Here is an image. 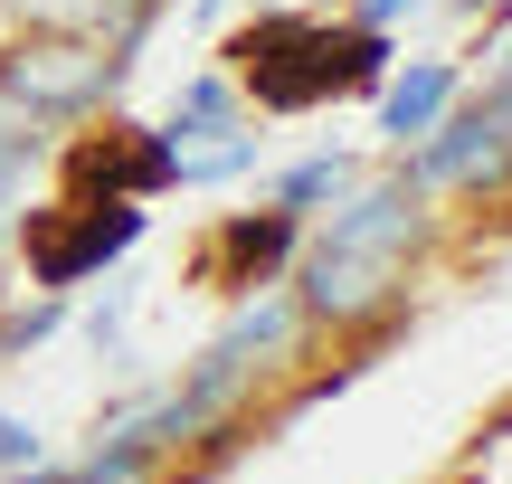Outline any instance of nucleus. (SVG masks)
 I'll use <instances>...</instances> for the list:
<instances>
[{
    "label": "nucleus",
    "mask_w": 512,
    "mask_h": 484,
    "mask_svg": "<svg viewBox=\"0 0 512 484\" xmlns=\"http://www.w3.org/2000/svg\"><path fill=\"white\" fill-rule=\"evenodd\" d=\"M399 67L389 57V29H361V19H323V10H256L247 29H228V86L256 114H313L342 105V95H380V76Z\"/></svg>",
    "instance_id": "1"
},
{
    "label": "nucleus",
    "mask_w": 512,
    "mask_h": 484,
    "mask_svg": "<svg viewBox=\"0 0 512 484\" xmlns=\"http://www.w3.org/2000/svg\"><path fill=\"white\" fill-rule=\"evenodd\" d=\"M418 238H427V190L408 181V171H389V181H370V190H342L332 228L304 247V295H294V314H313V323L380 314L408 285Z\"/></svg>",
    "instance_id": "2"
},
{
    "label": "nucleus",
    "mask_w": 512,
    "mask_h": 484,
    "mask_svg": "<svg viewBox=\"0 0 512 484\" xmlns=\"http://www.w3.org/2000/svg\"><path fill=\"white\" fill-rule=\"evenodd\" d=\"M124 247H143V200H57V209H29V219H19V266H29V285H48V295L86 285L95 266H114Z\"/></svg>",
    "instance_id": "3"
},
{
    "label": "nucleus",
    "mask_w": 512,
    "mask_h": 484,
    "mask_svg": "<svg viewBox=\"0 0 512 484\" xmlns=\"http://www.w3.org/2000/svg\"><path fill=\"white\" fill-rule=\"evenodd\" d=\"M124 76H133L124 48H95V38H29V48L0 57V105L10 114H95Z\"/></svg>",
    "instance_id": "4"
},
{
    "label": "nucleus",
    "mask_w": 512,
    "mask_h": 484,
    "mask_svg": "<svg viewBox=\"0 0 512 484\" xmlns=\"http://www.w3.org/2000/svg\"><path fill=\"white\" fill-rule=\"evenodd\" d=\"M57 181L67 200H162L181 181V152H171L162 124H133V114H105L95 133H76L57 152Z\"/></svg>",
    "instance_id": "5"
},
{
    "label": "nucleus",
    "mask_w": 512,
    "mask_h": 484,
    "mask_svg": "<svg viewBox=\"0 0 512 484\" xmlns=\"http://www.w3.org/2000/svg\"><path fill=\"white\" fill-rule=\"evenodd\" d=\"M304 247V209H228L200 247H190V285H219V295H256V285L285 276V257Z\"/></svg>",
    "instance_id": "6"
},
{
    "label": "nucleus",
    "mask_w": 512,
    "mask_h": 484,
    "mask_svg": "<svg viewBox=\"0 0 512 484\" xmlns=\"http://www.w3.org/2000/svg\"><path fill=\"white\" fill-rule=\"evenodd\" d=\"M0 10H19L29 29L48 38H95V48H143V29L162 19V0H0Z\"/></svg>",
    "instance_id": "7"
},
{
    "label": "nucleus",
    "mask_w": 512,
    "mask_h": 484,
    "mask_svg": "<svg viewBox=\"0 0 512 484\" xmlns=\"http://www.w3.org/2000/svg\"><path fill=\"white\" fill-rule=\"evenodd\" d=\"M456 86H465V76H456V57H418V67H389V76H380V133L408 152V143H418V133L437 124L446 105H456Z\"/></svg>",
    "instance_id": "8"
},
{
    "label": "nucleus",
    "mask_w": 512,
    "mask_h": 484,
    "mask_svg": "<svg viewBox=\"0 0 512 484\" xmlns=\"http://www.w3.org/2000/svg\"><path fill=\"white\" fill-rule=\"evenodd\" d=\"M171 152H190V143H209V133H238V86H228V67H200L181 95H171Z\"/></svg>",
    "instance_id": "9"
},
{
    "label": "nucleus",
    "mask_w": 512,
    "mask_h": 484,
    "mask_svg": "<svg viewBox=\"0 0 512 484\" xmlns=\"http://www.w3.org/2000/svg\"><path fill=\"white\" fill-rule=\"evenodd\" d=\"M342 190H361V162L351 152H313V162H294L275 181V209H313V200H342Z\"/></svg>",
    "instance_id": "10"
},
{
    "label": "nucleus",
    "mask_w": 512,
    "mask_h": 484,
    "mask_svg": "<svg viewBox=\"0 0 512 484\" xmlns=\"http://www.w3.org/2000/svg\"><path fill=\"white\" fill-rule=\"evenodd\" d=\"M238 171H256V133H209V143H190L181 152V181L171 190H209V181H238Z\"/></svg>",
    "instance_id": "11"
},
{
    "label": "nucleus",
    "mask_w": 512,
    "mask_h": 484,
    "mask_svg": "<svg viewBox=\"0 0 512 484\" xmlns=\"http://www.w3.org/2000/svg\"><path fill=\"white\" fill-rule=\"evenodd\" d=\"M475 114H484V124H494V133H503V143H512V57H503V67H494V86H484V95H475Z\"/></svg>",
    "instance_id": "12"
},
{
    "label": "nucleus",
    "mask_w": 512,
    "mask_h": 484,
    "mask_svg": "<svg viewBox=\"0 0 512 484\" xmlns=\"http://www.w3.org/2000/svg\"><path fill=\"white\" fill-rule=\"evenodd\" d=\"M48 323H57V295H38L29 314H10V323H0V352H19V342H38Z\"/></svg>",
    "instance_id": "13"
},
{
    "label": "nucleus",
    "mask_w": 512,
    "mask_h": 484,
    "mask_svg": "<svg viewBox=\"0 0 512 484\" xmlns=\"http://www.w3.org/2000/svg\"><path fill=\"white\" fill-rule=\"evenodd\" d=\"M0 466H38V437L19 418H0Z\"/></svg>",
    "instance_id": "14"
},
{
    "label": "nucleus",
    "mask_w": 512,
    "mask_h": 484,
    "mask_svg": "<svg viewBox=\"0 0 512 484\" xmlns=\"http://www.w3.org/2000/svg\"><path fill=\"white\" fill-rule=\"evenodd\" d=\"M399 10H427V0H351V19H361V29H389Z\"/></svg>",
    "instance_id": "15"
},
{
    "label": "nucleus",
    "mask_w": 512,
    "mask_h": 484,
    "mask_svg": "<svg viewBox=\"0 0 512 484\" xmlns=\"http://www.w3.org/2000/svg\"><path fill=\"white\" fill-rule=\"evenodd\" d=\"M29 484H76V475H29Z\"/></svg>",
    "instance_id": "16"
}]
</instances>
